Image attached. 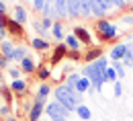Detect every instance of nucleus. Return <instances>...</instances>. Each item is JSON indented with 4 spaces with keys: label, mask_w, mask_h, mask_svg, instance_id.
Segmentation results:
<instances>
[{
    "label": "nucleus",
    "mask_w": 133,
    "mask_h": 121,
    "mask_svg": "<svg viewBox=\"0 0 133 121\" xmlns=\"http://www.w3.org/2000/svg\"><path fill=\"white\" fill-rule=\"evenodd\" d=\"M18 68H21L23 74H35V72H37V64H35V60L31 58V55H27L25 60H21Z\"/></svg>",
    "instance_id": "f8f14e48"
},
{
    "label": "nucleus",
    "mask_w": 133,
    "mask_h": 121,
    "mask_svg": "<svg viewBox=\"0 0 133 121\" xmlns=\"http://www.w3.org/2000/svg\"><path fill=\"white\" fill-rule=\"evenodd\" d=\"M78 10H80V17H90L92 15V4L90 0H78Z\"/></svg>",
    "instance_id": "6ab92c4d"
},
{
    "label": "nucleus",
    "mask_w": 133,
    "mask_h": 121,
    "mask_svg": "<svg viewBox=\"0 0 133 121\" xmlns=\"http://www.w3.org/2000/svg\"><path fill=\"white\" fill-rule=\"evenodd\" d=\"M111 2H113V6H117V8H119V10H121V8H125V6H127V0H111Z\"/></svg>",
    "instance_id": "c9c22d12"
},
{
    "label": "nucleus",
    "mask_w": 133,
    "mask_h": 121,
    "mask_svg": "<svg viewBox=\"0 0 133 121\" xmlns=\"http://www.w3.org/2000/svg\"><path fill=\"white\" fill-rule=\"evenodd\" d=\"M45 6H47V2H45V0H33L35 12H43V10H45Z\"/></svg>",
    "instance_id": "c756f323"
},
{
    "label": "nucleus",
    "mask_w": 133,
    "mask_h": 121,
    "mask_svg": "<svg viewBox=\"0 0 133 121\" xmlns=\"http://www.w3.org/2000/svg\"><path fill=\"white\" fill-rule=\"evenodd\" d=\"M45 115H47V119L51 121H68V115H70V111H68L64 105H59L57 101H53L45 107Z\"/></svg>",
    "instance_id": "20e7f679"
},
{
    "label": "nucleus",
    "mask_w": 133,
    "mask_h": 121,
    "mask_svg": "<svg viewBox=\"0 0 133 121\" xmlns=\"http://www.w3.org/2000/svg\"><path fill=\"white\" fill-rule=\"evenodd\" d=\"M123 23H125V25H133V15H127V17H123Z\"/></svg>",
    "instance_id": "4c0bfd02"
},
{
    "label": "nucleus",
    "mask_w": 133,
    "mask_h": 121,
    "mask_svg": "<svg viewBox=\"0 0 133 121\" xmlns=\"http://www.w3.org/2000/svg\"><path fill=\"white\" fill-rule=\"evenodd\" d=\"M4 23H6V31H8L10 35H15L17 39H23V37H25V29H23V25L17 23L12 17H10V18L6 17V18H4Z\"/></svg>",
    "instance_id": "0eeeda50"
},
{
    "label": "nucleus",
    "mask_w": 133,
    "mask_h": 121,
    "mask_svg": "<svg viewBox=\"0 0 133 121\" xmlns=\"http://www.w3.org/2000/svg\"><path fill=\"white\" fill-rule=\"evenodd\" d=\"M51 35H53V39H57V41H64L66 39V31H64V23L62 21H55L53 23V27H51Z\"/></svg>",
    "instance_id": "dca6fc26"
},
{
    "label": "nucleus",
    "mask_w": 133,
    "mask_h": 121,
    "mask_svg": "<svg viewBox=\"0 0 133 121\" xmlns=\"http://www.w3.org/2000/svg\"><path fill=\"white\" fill-rule=\"evenodd\" d=\"M64 43H66V47L70 49V52H80V49H82V43H80V39H78L74 33H68V35H66V39H64Z\"/></svg>",
    "instance_id": "ddd939ff"
},
{
    "label": "nucleus",
    "mask_w": 133,
    "mask_h": 121,
    "mask_svg": "<svg viewBox=\"0 0 133 121\" xmlns=\"http://www.w3.org/2000/svg\"><path fill=\"white\" fill-rule=\"evenodd\" d=\"M15 43L12 41H8V39H4V41H0V53L8 60V62H12V58H15Z\"/></svg>",
    "instance_id": "9b49d317"
},
{
    "label": "nucleus",
    "mask_w": 133,
    "mask_h": 121,
    "mask_svg": "<svg viewBox=\"0 0 133 121\" xmlns=\"http://www.w3.org/2000/svg\"><path fill=\"white\" fill-rule=\"evenodd\" d=\"M111 66L115 68V72H117V76H119V80L125 76V66H123V62H111Z\"/></svg>",
    "instance_id": "cd10ccee"
},
{
    "label": "nucleus",
    "mask_w": 133,
    "mask_h": 121,
    "mask_svg": "<svg viewBox=\"0 0 133 121\" xmlns=\"http://www.w3.org/2000/svg\"><path fill=\"white\" fill-rule=\"evenodd\" d=\"M76 115H78L82 121H88L90 117H92V111H90L86 105H78V109H76Z\"/></svg>",
    "instance_id": "5701e85b"
},
{
    "label": "nucleus",
    "mask_w": 133,
    "mask_h": 121,
    "mask_svg": "<svg viewBox=\"0 0 133 121\" xmlns=\"http://www.w3.org/2000/svg\"><path fill=\"white\" fill-rule=\"evenodd\" d=\"M12 18H15L17 23H21V25H25V23H27V8L21 6V4H17V6L12 8Z\"/></svg>",
    "instance_id": "f3484780"
},
{
    "label": "nucleus",
    "mask_w": 133,
    "mask_h": 121,
    "mask_svg": "<svg viewBox=\"0 0 133 121\" xmlns=\"http://www.w3.org/2000/svg\"><path fill=\"white\" fill-rule=\"evenodd\" d=\"M4 121H18V119H17V117H12V115H10V117H6Z\"/></svg>",
    "instance_id": "58836bf2"
},
{
    "label": "nucleus",
    "mask_w": 133,
    "mask_h": 121,
    "mask_svg": "<svg viewBox=\"0 0 133 121\" xmlns=\"http://www.w3.org/2000/svg\"><path fill=\"white\" fill-rule=\"evenodd\" d=\"M68 55V47L66 43H57L55 47H53V52H51V58H49V66L53 68V66H57L62 60H66Z\"/></svg>",
    "instance_id": "39448f33"
},
{
    "label": "nucleus",
    "mask_w": 133,
    "mask_h": 121,
    "mask_svg": "<svg viewBox=\"0 0 133 121\" xmlns=\"http://www.w3.org/2000/svg\"><path fill=\"white\" fill-rule=\"evenodd\" d=\"M90 88H92V82H90L86 76H82V78L78 80V84H76V90H78V92H82V94H84V92H88Z\"/></svg>",
    "instance_id": "4be33fe9"
},
{
    "label": "nucleus",
    "mask_w": 133,
    "mask_h": 121,
    "mask_svg": "<svg viewBox=\"0 0 133 121\" xmlns=\"http://www.w3.org/2000/svg\"><path fill=\"white\" fill-rule=\"evenodd\" d=\"M37 78L41 82H47L51 78V66H37Z\"/></svg>",
    "instance_id": "aec40b11"
},
{
    "label": "nucleus",
    "mask_w": 133,
    "mask_h": 121,
    "mask_svg": "<svg viewBox=\"0 0 133 121\" xmlns=\"http://www.w3.org/2000/svg\"><path fill=\"white\" fill-rule=\"evenodd\" d=\"M0 115L6 119V117H10V105H2L0 107Z\"/></svg>",
    "instance_id": "72a5a7b5"
},
{
    "label": "nucleus",
    "mask_w": 133,
    "mask_h": 121,
    "mask_svg": "<svg viewBox=\"0 0 133 121\" xmlns=\"http://www.w3.org/2000/svg\"><path fill=\"white\" fill-rule=\"evenodd\" d=\"M102 58V47L96 45V47H86V52L82 53V60L86 64H92V62H96Z\"/></svg>",
    "instance_id": "1a4fd4ad"
},
{
    "label": "nucleus",
    "mask_w": 133,
    "mask_h": 121,
    "mask_svg": "<svg viewBox=\"0 0 133 121\" xmlns=\"http://www.w3.org/2000/svg\"><path fill=\"white\" fill-rule=\"evenodd\" d=\"M45 2H49V4H53V2H55V0H45Z\"/></svg>",
    "instance_id": "79ce46f5"
},
{
    "label": "nucleus",
    "mask_w": 133,
    "mask_h": 121,
    "mask_svg": "<svg viewBox=\"0 0 133 121\" xmlns=\"http://www.w3.org/2000/svg\"><path fill=\"white\" fill-rule=\"evenodd\" d=\"M94 31H96V37L100 39V43H104V41H113V39H117L119 27H117L113 21H109V18H98L96 25H94Z\"/></svg>",
    "instance_id": "7ed1b4c3"
},
{
    "label": "nucleus",
    "mask_w": 133,
    "mask_h": 121,
    "mask_svg": "<svg viewBox=\"0 0 133 121\" xmlns=\"http://www.w3.org/2000/svg\"><path fill=\"white\" fill-rule=\"evenodd\" d=\"M109 66H111V62L102 55L100 60H96V62H92V64H86V66H84L82 76H86V78L92 82V88H94V90H100V88H102V84L107 82L104 72H107V68H109Z\"/></svg>",
    "instance_id": "f03ea898"
},
{
    "label": "nucleus",
    "mask_w": 133,
    "mask_h": 121,
    "mask_svg": "<svg viewBox=\"0 0 133 121\" xmlns=\"http://www.w3.org/2000/svg\"><path fill=\"white\" fill-rule=\"evenodd\" d=\"M72 33L80 39V43H82V45H86V47H92V33H90L86 27H82V25H76Z\"/></svg>",
    "instance_id": "423d86ee"
},
{
    "label": "nucleus",
    "mask_w": 133,
    "mask_h": 121,
    "mask_svg": "<svg viewBox=\"0 0 133 121\" xmlns=\"http://www.w3.org/2000/svg\"><path fill=\"white\" fill-rule=\"evenodd\" d=\"M39 23L43 25V29H45V31H51V27H53V23H55V21H51V18H47V17H41Z\"/></svg>",
    "instance_id": "7c9ffc66"
},
{
    "label": "nucleus",
    "mask_w": 133,
    "mask_h": 121,
    "mask_svg": "<svg viewBox=\"0 0 133 121\" xmlns=\"http://www.w3.org/2000/svg\"><path fill=\"white\" fill-rule=\"evenodd\" d=\"M104 78H107V82H113V84L119 80V76H117V72H115V68H113V66H109V68H107V72H104Z\"/></svg>",
    "instance_id": "393cba45"
},
{
    "label": "nucleus",
    "mask_w": 133,
    "mask_h": 121,
    "mask_svg": "<svg viewBox=\"0 0 133 121\" xmlns=\"http://www.w3.org/2000/svg\"><path fill=\"white\" fill-rule=\"evenodd\" d=\"M0 94L4 97L6 105H10V103H12V90H10V86H0Z\"/></svg>",
    "instance_id": "bb28decb"
},
{
    "label": "nucleus",
    "mask_w": 133,
    "mask_h": 121,
    "mask_svg": "<svg viewBox=\"0 0 133 121\" xmlns=\"http://www.w3.org/2000/svg\"><path fill=\"white\" fill-rule=\"evenodd\" d=\"M127 2H129V0H127Z\"/></svg>",
    "instance_id": "c03bdc74"
},
{
    "label": "nucleus",
    "mask_w": 133,
    "mask_h": 121,
    "mask_svg": "<svg viewBox=\"0 0 133 121\" xmlns=\"http://www.w3.org/2000/svg\"><path fill=\"white\" fill-rule=\"evenodd\" d=\"M43 113H45V107L35 101V103L31 105V109H29V121H39V117H41Z\"/></svg>",
    "instance_id": "2eb2a0df"
},
{
    "label": "nucleus",
    "mask_w": 133,
    "mask_h": 121,
    "mask_svg": "<svg viewBox=\"0 0 133 121\" xmlns=\"http://www.w3.org/2000/svg\"><path fill=\"white\" fill-rule=\"evenodd\" d=\"M129 12H131V15H133V4H131V6H129Z\"/></svg>",
    "instance_id": "a19ab883"
},
{
    "label": "nucleus",
    "mask_w": 133,
    "mask_h": 121,
    "mask_svg": "<svg viewBox=\"0 0 133 121\" xmlns=\"http://www.w3.org/2000/svg\"><path fill=\"white\" fill-rule=\"evenodd\" d=\"M31 47L35 52H47V49H51V43L47 39H43V37H33L31 39Z\"/></svg>",
    "instance_id": "4468645a"
},
{
    "label": "nucleus",
    "mask_w": 133,
    "mask_h": 121,
    "mask_svg": "<svg viewBox=\"0 0 133 121\" xmlns=\"http://www.w3.org/2000/svg\"><path fill=\"white\" fill-rule=\"evenodd\" d=\"M123 66H129V68H133V45H131V43H129L127 53H125V58H123Z\"/></svg>",
    "instance_id": "b1692460"
},
{
    "label": "nucleus",
    "mask_w": 133,
    "mask_h": 121,
    "mask_svg": "<svg viewBox=\"0 0 133 121\" xmlns=\"http://www.w3.org/2000/svg\"><path fill=\"white\" fill-rule=\"evenodd\" d=\"M10 90L12 92H17V94H27V82L23 80V78H18V80H12L10 82Z\"/></svg>",
    "instance_id": "a211bd4d"
},
{
    "label": "nucleus",
    "mask_w": 133,
    "mask_h": 121,
    "mask_svg": "<svg viewBox=\"0 0 133 121\" xmlns=\"http://www.w3.org/2000/svg\"><path fill=\"white\" fill-rule=\"evenodd\" d=\"M8 76L12 80H18L21 78V68H8Z\"/></svg>",
    "instance_id": "473e14b6"
},
{
    "label": "nucleus",
    "mask_w": 133,
    "mask_h": 121,
    "mask_svg": "<svg viewBox=\"0 0 133 121\" xmlns=\"http://www.w3.org/2000/svg\"><path fill=\"white\" fill-rule=\"evenodd\" d=\"M27 53H29V49H27L25 45H21V43H18L17 47H15V58H12V62H18V64H21V60H25V58H27Z\"/></svg>",
    "instance_id": "412c9836"
},
{
    "label": "nucleus",
    "mask_w": 133,
    "mask_h": 121,
    "mask_svg": "<svg viewBox=\"0 0 133 121\" xmlns=\"http://www.w3.org/2000/svg\"><path fill=\"white\" fill-rule=\"evenodd\" d=\"M53 99H55L59 105H64L68 111L72 113V111L78 109V105H82L84 94L78 92L76 88H70L68 84H57V86L53 88Z\"/></svg>",
    "instance_id": "f257e3e1"
},
{
    "label": "nucleus",
    "mask_w": 133,
    "mask_h": 121,
    "mask_svg": "<svg viewBox=\"0 0 133 121\" xmlns=\"http://www.w3.org/2000/svg\"><path fill=\"white\" fill-rule=\"evenodd\" d=\"M49 92H53V88H51L47 82H41L39 88H37V92H35V101H37V103H41V105H45L47 97H49Z\"/></svg>",
    "instance_id": "9d476101"
},
{
    "label": "nucleus",
    "mask_w": 133,
    "mask_h": 121,
    "mask_svg": "<svg viewBox=\"0 0 133 121\" xmlns=\"http://www.w3.org/2000/svg\"><path fill=\"white\" fill-rule=\"evenodd\" d=\"M127 47H129V43H117L115 47L109 52V60L111 62H123V58L127 53Z\"/></svg>",
    "instance_id": "6e6552de"
},
{
    "label": "nucleus",
    "mask_w": 133,
    "mask_h": 121,
    "mask_svg": "<svg viewBox=\"0 0 133 121\" xmlns=\"http://www.w3.org/2000/svg\"><path fill=\"white\" fill-rule=\"evenodd\" d=\"M80 78H82V76L74 72V74H70V76L66 78V82H64V84H68L70 88H76V84H78V80H80Z\"/></svg>",
    "instance_id": "a878e982"
},
{
    "label": "nucleus",
    "mask_w": 133,
    "mask_h": 121,
    "mask_svg": "<svg viewBox=\"0 0 133 121\" xmlns=\"http://www.w3.org/2000/svg\"><path fill=\"white\" fill-rule=\"evenodd\" d=\"M0 86H4V76H2V72H0Z\"/></svg>",
    "instance_id": "ea45409f"
},
{
    "label": "nucleus",
    "mask_w": 133,
    "mask_h": 121,
    "mask_svg": "<svg viewBox=\"0 0 133 121\" xmlns=\"http://www.w3.org/2000/svg\"><path fill=\"white\" fill-rule=\"evenodd\" d=\"M33 29H35V37H43V39H45V35H47V31L43 29V25H41L39 21H37V23L33 25Z\"/></svg>",
    "instance_id": "c85d7f7f"
},
{
    "label": "nucleus",
    "mask_w": 133,
    "mask_h": 121,
    "mask_svg": "<svg viewBox=\"0 0 133 121\" xmlns=\"http://www.w3.org/2000/svg\"><path fill=\"white\" fill-rule=\"evenodd\" d=\"M66 60H72V62H78V60H82V53H80V52H70V49H68V55H66Z\"/></svg>",
    "instance_id": "2f4dec72"
},
{
    "label": "nucleus",
    "mask_w": 133,
    "mask_h": 121,
    "mask_svg": "<svg viewBox=\"0 0 133 121\" xmlns=\"http://www.w3.org/2000/svg\"><path fill=\"white\" fill-rule=\"evenodd\" d=\"M8 64H10V62H8V60H6V58H4L2 53H0V72H2V70H6V68H8Z\"/></svg>",
    "instance_id": "f704fd0d"
},
{
    "label": "nucleus",
    "mask_w": 133,
    "mask_h": 121,
    "mask_svg": "<svg viewBox=\"0 0 133 121\" xmlns=\"http://www.w3.org/2000/svg\"><path fill=\"white\" fill-rule=\"evenodd\" d=\"M121 94H123V86H121V82L117 80V82H115V97H117V99H119Z\"/></svg>",
    "instance_id": "e433bc0d"
},
{
    "label": "nucleus",
    "mask_w": 133,
    "mask_h": 121,
    "mask_svg": "<svg viewBox=\"0 0 133 121\" xmlns=\"http://www.w3.org/2000/svg\"><path fill=\"white\" fill-rule=\"evenodd\" d=\"M45 121H51V119H45Z\"/></svg>",
    "instance_id": "37998d69"
}]
</instances>
